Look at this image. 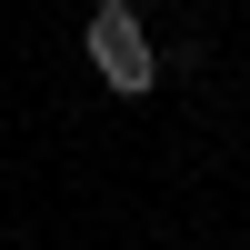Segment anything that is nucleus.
Instances as JSON below:
<instances>
[{"label": "nucleus", "mask_w": 250, "mask_h": 250, "mask_svg": "<svg viewBox=\"0 0 250 250\" xmlns=\"http://www.w3.org/2000/svg\"><path fill=\"white\" fill-rule=\"evenodd\" d=\"M80 40H90V70L110 80V100H140V90H160V50H150V30H140V10H130V0H100Z\"/></svg>", "instance_id": "obj_1"}]
</instances>
